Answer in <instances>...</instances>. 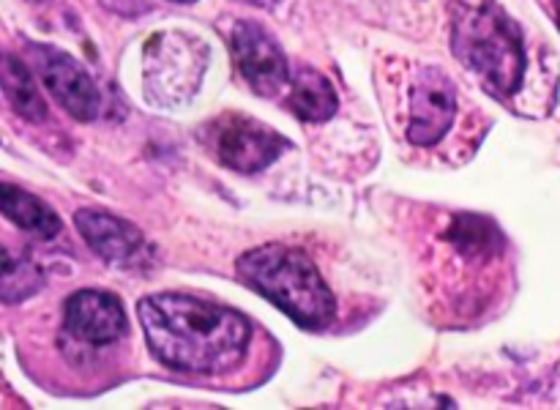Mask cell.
Returning <instances> with one entry per match:
<instances>
[{
	"label": "cell",
	"instance_id": "6da1fadb",
	"mask_svg": "<svg viewBox=\"0 0 560 410\" xmlns=\"http://www.w3.org/2000/svg\"><path fill=\"white\" fill-rule=\"evenodd\" d=\"M148 348L178 372L213 375L241 364L252 328L241 312L180 293L148 295L137 306Z\"/></svg>",
	"mask_w": 560,
	"mask_h": 410
},
{
	"label": "cell",
	"instance_id": "7a4b0ae2",
	"mask_svg": "<svg viewBox=\"0 0 560 410\" xmlns=\"http://www.w3.org/2000/svg\"><path fill=\"white\" fill-rule=\"evenodd\" d=\"M238 277L299 326L320 331L334 323L337 301L315 262L301 249L282 244L257 246L238 260Z\"/></svg>",
	"mask_w": 560,
	"mask_h": 410
},
{
	"label": "cell",
	"instance_id": "3957f363",
	"mask_svg": "<svg viewBox=\"0 0 560 410\" xmlns=\"http://www.w3.org/2000/svg\"><path fill=\"white\" fill-rule=\"evenodd\" d=\"M452 47L454 55L481 77L492 96L509 98L523 85V33L495 0L459 5L452 22Z\"/></svg>",
	"mask_w": 560,
	"mask_h": 410
},
{
	"label": "cell",
	"instance_id": "277c9868",
	"mask_svg": "<svg viewBox=\"0 0 560 410\" xmlns=\"http://www.w3.org/2000/svg\"><path fill=\"white\" fill-rule=\"evenodd\" d=\"M208 47L200 36L164 31L145 44V96L162 107L186 104L200 91Z\"/></svg>",
	"mask_w": 560,
	"mask_h": 410
},
{
	"label": "cell",
	"instance_id": "5b68a950",
	"mask_svg": "<svg viewBox=\"0 0 560 410\" xmlns=\"http://www.w3.org/2000/svg\"><path fill=\"white\" fill-rule=\"evenodd\" d=\"M208 145L224 167L235 173H260L282 156L288 140L268 124L230 113L208 126Z\"/></svg>",
	"mask_w": 560,
	"mask_h": 410
},
{
	"label": "cell",
	"instance_id": "8992f818",
	"mask_svg": "<svg viewBox=\"0 0 560 410\" xmlns=\"http://www.w3.org/2000/svg\"><path fill=\"white\" fill-rule=\"evenodd\" d=\"M457 118V87L443 69L427 66L410 91L408 140L419 148L438 145Z\"/></svg>",
	"mask_w": 560,
	"mask_h": 410
},
{
	"label": "cell",
	"instance_id": "52a82bcc",
	"mask_svg": "<svg viewBox=\"0 0 560 410\" xmlns=\"http://www.w3.org/2000/svg\"><path fill=\"white\" fill-rule=\"evenodd\" d=\"M230 47H233L235 66L255 93L277 96L288 85V55L262 25L249 20L235 22L230 33Z\"/></svg>",
	"mask_w": 560,
	"mask_h": 410
},
{
	"label": "cell",
	"instance_id": "ba28073f",
	"mask_svg": "<svg viewBox=\"0 0 560 410\" xmlns=\"http://www.w3.org/2000/svg\"><path fill=\"white\" fill-rule=\"evenodd\" d=\"M38 74L44 87L52 93L55 102L77 120H93L102 107V93H98L93 77L69 55L58 49H44L38 60Z\"/></svg>",
	"mask_w": 560,
	"mask_h": 410
},
{
	"label": "cell",
	"instance_id": "9c48e42d",
	"mask_svg": "<svg viewBox=\"0 0 560 410\" xmlns=\"http://www.w3.org/2000/svg\"><path fill=\"white\" fill-rule=\"evenodd\" d=\"M66 328L88 344H113L126 333V312L104 290H80L66 301Z\"/></svg>",
	"mask_w": 560,
	"mask_h": 410
},
{
	"label": "cell",
	"instance_id": "30bf717a",
	"mask_svg": "<svg viewBox=\"0 0 560 410\" xmlns=\"http://www.w3.org/2000/svg\"><path fill=\"white\" fill-rule=\"evenodd\" d=\"M74 224L96 255H102L107 262H118V266H129L145 244L135 224L107 211L82 208L74 213Z\"/></svg>",
	"mask_w": 560,
	"mask_h": 410
},
{
	"label": "cell",
	"instance_id": "8fae6325",
	"mask_svg": "<svg viewBox=\"0 0 560 410\" xmlns=\"http://www.w3.org/2000/svg\"><path fill=\"white\" fill-rule=\"evenodd\" d=\"M0 208H3V216L11 224H16L25 233L36 235V238H55L60 233V219L52 208L44 200H38L36 195L25 189H16V186L3 184L0 186Z\"/></svg>",
	"mask_w": 560,
	"mask_h": 410
},
{
	"label": "cell",
	"instance_id": "7c38bea8",
	"mask_svg": "<svg viewBox=\"0 0 560 410\" xmlns=\"http://www.w3.org/2000/svg\"><path fill=\"white\" fill-rule=\"evenodd\" d=\"M288 107L293 109L301 120L323 124V120H328L337 113L339 98L331 82H328L320 71L299 69L293 80H290Z\"/></svg>",
	"mask_w": 560,
	"mask_h": 410
},
{
	"label": "cell",
	"instance_id": "4fadbf2b",
	"mask_svg": "<svg viewBox=\"0 0 560 410\" xmlns=\"http://www.w3.org/2000/svg\"><path fill=\"white\" fill-rule=\"evenodd\" d=\"M0 80H3L5 102L11 104V109L20 118L31 120V124H42L47 118V104H44L42 93H38L36 82H33L31 71L25 69L22 60H16L14 55H5Z\"/></svg>",
	"mask_w": 560,
	"mask_h": 410
},
{
	"label": "cell",
	"instance_id": "5bb4252c",
	"mask_svg": "<svg viewBox=\"0 0 560 410\" xmlns=\"http://www.w3.org/2000/svg\"><path fill=\"white\" fill-rule=\"evenodd\" d=\"M44 284L42 271L25 257H14L9 249L3 251V271H0V298L5 304H20L38 293Z\"/></svg>",
	"mask_w": 560,
	"mask_h": 410
},
{
	"label": "cell",
	"instance_id": "9a60e30c",
	"mask_svg": "<svg viewBox=\"0 0 560 410\" xmlns=\"http://www.w3.org/2000/svg\"><path fill=\"white\" fill-rule=\"evenodd\" d=\"M102 3L107 5L109 11H115V14H124V16H140L151 9V3H148V0H102Z\"/></svg>",
	"mask_w": 560,
	"mask_h": 410
},
{
	"label": "cell",
	"instance_id": "2e32d148",
	"mask_svg": "<svg viewBox=\"0 0 560 410\" xmlns=\"http://www.w3.org/2000/svg\"><path fill=\"white\" fill-rule=\"evenodd\" d=\"M241 3L257 5V9H273V5H277L279 0H241Z\"/></svg>",
	"mask_w": 560,
	"mask_h": 410
},
{
	"label": "cell",
	"instance_id": "e0dca14e",
	"mask_svg": "<svg viewBox=\"0 0 560 410\" xmlns=\"http://www.w3.org/2000/svg\"><path fill=\"white\" fill-rule=\"evenodd\" d=\"M556 9H558V25H560V0H556Z\"/></svg>",
	"mask_w": 560,
	"mask_h": 410
},
{
	"label": "cell",
	"instance_id": "ac0fdd59",
	"mask_svg": "<svg viewBox=\"0 0 560 410\" xmlns=\"http://www.w3.org/2000/svg\"><path fill=\"white\" fill-rule=\"evenodd\" d=\"M175 3H195V0H175Z\"/></svg>",
	"mask_w": 560,
	"mask_h": 410
},
{
	"label": "cell",
	"instance_id": "d6986e66",
	"mask_svg": "<svg viewBox=\"0 0 560 410\" xmlns=\"http://www.w3.org/2000/svg\"><path fill=\"white\" fill-rule=\"evenodd\" d=\"M33 3H38V0H33Z\"/></svg>",
	"mask_w": 560,
	"mask_h": 410
}]
</instances>
